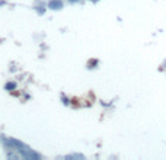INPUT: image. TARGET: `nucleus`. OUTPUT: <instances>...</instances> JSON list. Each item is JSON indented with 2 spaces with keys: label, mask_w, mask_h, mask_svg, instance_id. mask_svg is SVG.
Returning a JSON list of instances; mask_svg holds the SVG:
<instances>
[{
  "label": "nucleus",
  "mask_w": 166,
  "mask_h": 160,
  "mask_svg": "<svg viewBox=\"0 0 166 160\" xmlns=\"http://www.w3.org/2000/svg\"><path fill=\"white\" fill-rule=\"evenodd\" d=\"M19 153L22 156H24L25 159H39V154H37V153H34L32 150H29L28 147H22V149H19Z\"/></svg>",
  "instance_id": "obj_1"
},
{
  "label": "nucleus",
  "mask_w": 166,
  "mask_h": 160,
  "mask_svg": "<svg viewBox=\"0 0 166 160\" xmlns=\"http://www.w3.org/2000/svg\"><path fill=\"white\" fill-rule=\"evenodd\" d=\"M50 9H61L63 7V2L61 0H51V2H50Z\"/></svg>",
  "instance_id": "obj_2"
},
{
  "label": "nucleus",
  "mask_w": 166,
  "mask_h": 160,
  "mask_svg": "<svg viewBox=\"0 0 166 160\" xmlns=\"http://www.w3.org/2000/svg\"><path fill=\"white\" fill-rule=\"evenodd\" d=\"M5 89L6 90H13V89H16V83H15V82H9V83H6Z\"/></svg>",
  "instance_id": "obj_3"
},
{
  "label": "nucleus",
  "mask_w": 166,
  "mask_h": 160,
  "mask_svg": "<svg viewBox=\"0 0 166 160\" xmlns=\"http://www.w3.org/2000/svg\"><path fill=\"white\" fill-rule=\"evenodd\" d=\"M70 2H76V0H70Z\"/></svg>",
  "instance_id": "obj_4"
}]
</instances>
